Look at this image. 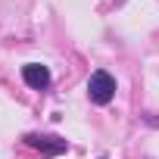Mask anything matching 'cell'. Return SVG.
<instances>
[{"label": "cell", "instance_id": "cell-2", "mask_svg": "<svg viewBox=\"0 0 159 159\" xmlns=\"http://www.w3.org/2000/svg\"><path fill=\"white\" fill-rule=\"evenodd\" d=\"M25 143L31 150H38L41 156H62L69 150V140H62L56 134H25Z\"/></svg>", "mask_w": 159, "mask_h": 159}, {"label": "cell", "instance_id": "cell-1", "mask_svg": "<svg viewBox=\"0 0 159 159\" xmlns=\"http://www.w3.org/2000/svg\"><path fill=\"white\" fill-rule=\"evenodd\" d=\"M88 97H91V103H97V106H106V103L116 97V78H112L109 72L97 69V72L88 78Z\"/></svg>", "mask_w": 159, "mask_h": 159}, {"label": "cell", "instance_id": "cell-3", "mask_svg": "<svg viewBox=\"0 0 159 159\" xmlns=\"http://www.w3.org/2000/svg\"><path fill=\"white\" fill-rule=\"evenodd\" d=\"M22 81L34 91H44L50 84V69L41 66V62H28V66H22Z\"/></svg>", "mask_w": 159, "mask_h": 159}]
</instances>
